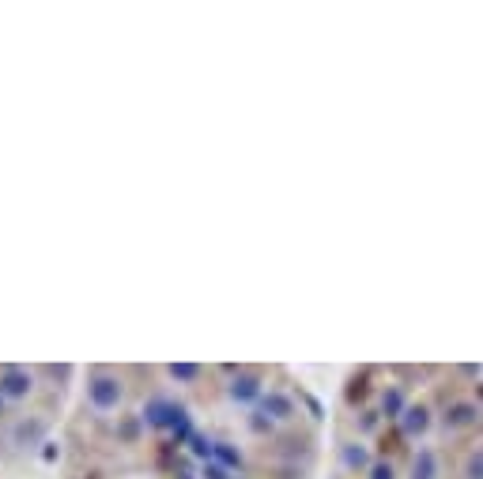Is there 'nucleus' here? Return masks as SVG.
<instances>
[{
  "label": "nucleus",
  "instance_id": "6",
  "mask_svg": "<svg viewBox=\"0 0 483 479\" xmlns=\"http://www.w3.org/2000/svg\"><path fill=\"white\" fill-rule=\"evenodd\" d=\"M45 419H23V423H15V430H12V441L15 446H45Z\"/></svg>",
  "mask_w": 483,
  "mask_h": 479
},
{
  "label": "nucleus",
  "instance_id": "5",
  "mask_svg": "<svg viewBox=\"0 0 483 479\" xmlns=\"http://www.w3.org/2000/svg\"><path fill=\"white\" fill-rule=\"evenodd\" d=\"M227 393H230V400H238V404H253L257 396H261V377L257 374H238L235 381L227 385Z\"/></svg>",
  "mask_w": 483,
  "mask_h": 479
},
{
  "label": "nucleus",
  "instance_id": "1",
  "mask_svg": "<svg viewBox=\"0 0 483 479\" xmlns=\"http://www.w3.org/2000/svg\"><path fill=\"white\" fill-rule=\"evenodd\" d=\"M87 400L95 411H114V408H121V400H125V385H121L117 374L98 366V370L87 374Z\"/></svg>",
  "mask_w": 483,
  "mask_h": 479
},
{
  "label": "nucleus",
  "instance_id": "19",
  "mask_svg": "<svg viewBox=\"0 0 483 479\" xmlns=\"http://www.w3.org/2000/svg\"><path fill=\"white\" fill-rule=\"evenodd\" d=\"M0 416H4V393H0Z\"/></svg>",
  "mask_w": 483,
  "mask_h": 479
},
{
  "label": "nucleus",
  "instance_id": "14",
  "mask_svg": "<svg viewBox=\"0 0 483 479\" xmlns=\"http://www.w3.org/2000/svg\"><path fill=\"white\" fill-rule=\"evenodd\" d=\"M170 377H174V381H181V385H193L200 377V366L197 363H174L170 366Z\"/></svg>",
  "mask_w": 483,
  "mask_h": 479
},
{
  "label": "nucleus",
  "instance_id": "17",
  "mask_svg": "<svg viewBox=\"0 0 483 479\" xmlns=\"http://www.w3.org/2000/svg\"><path fill=\"white\" fill-rule=\"evenodd\" d=\"M204 479H230V472L223 464H216V460H208V464H204Z\"/></svg>",
  "mask_w": 483,
  "mask_h": 479
},
{
  "label": "nucleus",
  "instance_id": "18",
  "mask_svg": "<svg viewBox=\"0 0 483 479\" xmlns=\"http://www.w3.org/2000/svg\"><path fill=\"white\" fill-rule=\"evenodd\" d=\"M57 457H61L57 441H45V449H42V460H50V464H53V460H57Z\"/></svg>",
  "mask_w": 483,
  "mask_h": 479
},
{
  "label": "nucleus",
  "instance_id": "15",
  "mask_svg": "<svg viewBox=\"0 0 483 479\" xmlns=\"http://www.w3.org/2000/svg\"><path fill=\"white\" fill-rule=\"evenodd\" d=\"M464 479H483V446H476L464 460Z\"/></svg>",
  "mask_w": 483,
  "mask_h": 479
},
{
  "label": "nucleus",
  "instance_id": "16",
  "mask_svg": "<svg viewBox=\"0 0 483 479\" xmlns=\"http://www.w3.org/2000/svg\"><path fill=\"white\" fill-rule=\"evenodd\" d=\"M370 479H396V472L389 460H374V464H370Z\"/></svg>",
  "mask_w": 483,
  "mask_h": 479
},
{
  "label": "nucleus",
  "instance_id": "2",
  "mask_svg": "<svg viewBox=\"0 0 483 479\" xmlns=\"http://www.w3.org/2000/svg\"><path fill=\"white\" fill-rule=\"evenodd\" d=\"M181 404H174V400H166V396H151V400L144 404V411H140V419L147 423L151 430H170L174 423H178L181 416Z\"/></svg>",
  "mask_w": 483,
  "mask_h": 479
},
{
  "label": "nucleus",
  "instance_id": "4",
  "mask_svg": "<svg viewBox=\"0 0 483 479\" xmlns=\"http://www.w3.org/2000/svg\"><path fill=\"white\" fill-rule=\"evenodd\" d=\"M295 419V400L287 393H268L261 396V423L257 427H265V423H287Z\"/></svg>",
  "mask_w": 483,
  "mask_h": 479
},
{
  "label": "nucleus",
  "instance_id": "10",
  "mask_svg": "<svg viewBox=\"0 0 483 479\" xmlns=\"http://www.w3.org/2000/svg\"><path fill=\"white\" fill-rule=\"evenodd\" d=\"M412 479H438V457H434V449H419V453H415Z\"/></svg>",
  "mask_w": 483,
  "mask_h": 479
},
{
  "label": "nucleus",
  "instance_id": "3",
  "mask_svg": "<svg viewBox=\"0 0 483 479\" xmlns=\"http://www.w3.org/2000/svg\"><path fill=\"white\" fill-rule=\"evenodd\" d=\"M0 393L4 400H27L34 393V374L23 366H0Z\"/></svg>",
  "mask_w": 483,
  "mask_h": 479
},
{
  "label": "nucleus",
  "instance_id": "12",
  "mask_svg": "<svg viewBox=\"0 0 483 479\" xmlns=\"http://www.w3.org/2000/svg\"><path fill=\"white\" fill-rule=\"evenodd\" d=\"M382 411H385L389 419H401L404 411H408L404 393H401V389H385V396H382Z\"/></svg>",
  "mask_w": 483,
  "mask_h": 479
},
{
  "label": "nucleus",
  "instance_id": "8",
  "mask_svg": "<svg viewBox=\"0 0 483 479\" xmlns=\"http://www.w3.org/2000/svg\"><path fill=\"white\" fill-rule=\"evenodd\" d=\"M472 423H480V408L476 404H453L449 411H445V427L449 430H464V427H472Z\"/></svg>",
  "mask_w": 483,
  "mask_h": 479
},
{
  "label": "nucleus",
  "instance_id": "11",
  "mask_svg": "<svg viewBox=\"0 0 483 479\" xmlns=\"http://www.w3.org/2000/svg\"><path fill=\"white\" fill-rule=\"evenodd\" d=\"M216 464H223L227 472H238V468H242V453L230 446V441H216Z\"/></svg>",
  "mask_w": 483,
  "mask_h": 479
},
{
  "label": "nucleus",
  "instance_id": "7",
  "mask_svg": "<svg viewBox=\"0 0 483 479\" xmlns=\"http://www.w3.org/2000/svg\"><path fill=\"white\" fill-rule=\"evenodd\" d=\"M426 427H431V408H423V404H412V408L401 416V430L408 438H419Z\"/></svg>",
  "mask_w": 483,
  "mask_h": 479
},
{
  "label": "nucleus",
  "instance_id": "13",
  "mask_svg": "<svg viewBox=\"0 0 483 479\" xmlns=\"http://www.w3.org/2000/svg\"><path fill=\"white\" fill-rule=\"evenodd\" d=\"M189 449H193V457L204 460V464H208V460H216V441H208L204 434H193L189 438Z\"/></svg>",
  "mask_w": 483,
  "mask_h": 479
},
{
  "label": "nucleus",
  "instance_id": "9",
  "mask_svg": "<svg viewBox=\"0 0 483 479\" xmlns=\"http://www.w3.org/2000/svg\"><path fill=\"white\" fill-rule=\"evenodd\" d=\"M340 464L348 468V472H362V468H370L366 446H359V441H343V446H340Z\"/></svg>",
  "mask_w": 483,
  "mask_h": 479
},
{
  "label": "nucleus",
  "instance_id": "20",
  "mask_svg": "<svg viewBox=\"0 0 483 479\" xmlns=\"http://www.w3.org/2000/svg\"><path fill=\"white\" fill-rule=\"evenodd\" d=\"M238 479H246V476H238Z\"/></svg>",
  "mask_w": 483,
  "mask_h": 479
}]
</instances>
